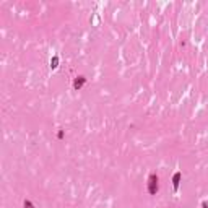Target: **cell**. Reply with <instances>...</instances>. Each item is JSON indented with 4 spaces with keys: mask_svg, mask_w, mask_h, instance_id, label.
I'll list each match as a JSON object with an SVG mask.
<instances>
[{
    "mask_svg": "<svg viewBox=\"0 0 208 208\" xmlns=\"http://www.w3.org/2000/svg\"><path fill=\"white\" fill-rule=\"evenodd\" d=\"M25 208H34V205L29 202V200H25Z\"/></svg>",
    "mask_w": 208,
    "mask_h": 208,
    "instance_id": "5",
    "label": "cell"
},
{
    "mask_svg": "<svg viewBox=\"0 0 208 208\" xmlns=\"http://www.w3.org/2000/svg\"><path fill=\"white\" fill-rule=\"evenodd\" d=\"M57 64H59V57L55 55V57H52V60H51V67L55 68V67H57Z\"/></svg>",
    "mask_w": 208,
    "mask_h": 208,
    "instance_id": "4",
    "label": "cell"
},
{
    "mask_svg": "<svg viewBox=\"0 0 208 208\" xmlns=\"http://www.w3.org/2000/svg\"><path fill=\"white\" fill-rule=\"evenodd\" d=\"M85 81H86L85 77H77V78H75V81H73V86H75L77 89H80L83 85H85Z\"/></svg>",
    "mask_w": 208,
    "mask_h": 208,
    "instance_id": "3",
    "label": "cell"
},
{
    "mask_svg": "<svg viewBox=\"0 0 208 208\" xmlns=\"http://www.w3.org/2000/svg\"><path fill=\"white\" fill-rule=\"evenodd\" d=\"M202 208H208V205H207V203H205V202H203V203H202Z\"/></svg>",
    "mask_w": 208,
    "mask_h": 208,
    "instance_id": "6",
    "label": "cell"
},
{
    "mask_svg": "<svg viewBox=\"0 0 208 208\" xmlns=\"http://www.w3.org/2000/svg\"><path fill=\"white\" fill-rule=\"evenodd\" d=\"M181 177H182V172H176L172 176V185H174V190L179 189V182H181Z\"/></svg>",
    "mask_w": 208,
    "mask_h": 208,
    "instance_id": "2",
    "label": "cell"
},
{
    "mask_svg": "<svg viewBox=\"0 0 208 208\" xmlns=\"http://www.w3.org/2000/svg\"><path fill=\"white\" fill-rule=\"evenodd\" d=\"M158 189H159V179L153 172V174H150V177H148V192H150L151 195H156Z\"/></svg>",
    "mask_w": 208,
    "mask_h": 208,
    "instance_id": "1",
    "label": "cell"
}]
</instances>
